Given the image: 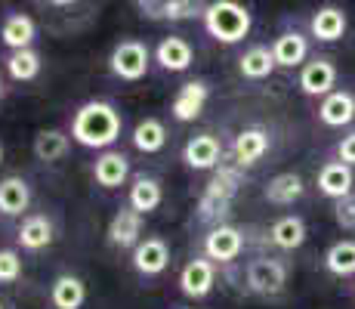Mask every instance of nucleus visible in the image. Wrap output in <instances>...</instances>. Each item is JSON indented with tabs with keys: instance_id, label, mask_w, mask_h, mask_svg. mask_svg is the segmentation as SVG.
Returning <instances> with one entry per match:
<instances>
[{
	"instance_id": "obj_17",
	"label": "nucleus",
	"mask_w": 355,
	"mask_h": 309,
	"mask_svg": "<svg viewBox=\"0 0 355 309\" xmlns=\"http://www.w3.org/2000/svg\"><path fill=\"white\" fill-rule=\"evenodd\" d=\"M306 53H309V44H306V37L300 31H284L275 37V44H272V56H275V65L282 68H297L300 62L306 59Z\"/></svg>"
},
{
	"instance_id": "obj_38",
	"label": "nucleus",
	"mask_w": 355,
	"mask_h": 309,
	"mask_svg": "<svg viewBox=\"0 0 355 309\" xmlns=\"http://www.w3.org/2000/svg\"><path fill=\"white\" fill-rule=\"evenodd\" d=\"M0 309H3V303H0Z\"/></svg>"
},
{
	"instance_id": "obj_1",
	"label": "nucleus",
	"mask_w": 355,
	"mask_h": 309,
	"mask_svg": "<svg viewBox=\"0 0 355 309\" xmlns=\"http://www.w3.org/2000/svg\"><path fill=\"white\" fill-rule=\"evenodd\" d=\"M121 127H124V121H121L118 108H114L112 102L93 99L74 112L71 136H74V142H80L84 149H108L121 136Z\"/></svg>"
},
{
	"instance_id": "obj_34",
	"label": "nucleus",
	"mask_w": 355,
	"mask_h": 309,
	"mask_svg": "<svg viewBox=\"0 0 355 309\" xmlns=\"http://www.w3.org/2000/svg\"><path fill=\"white\" fill-rule=\"evenodd\" d=\"M22 276V257L16 251H0V285H10Z\"/></svg>"
},
{
	"instance_id": "obj_19",
	"label": "nucleus",
	"mask_w": 355,
	"mask_h": 309,
	"mask_svg": "<svg viewBox=\"0 0 355 309\" xmlns=\"http://www.w3.org/2000/svg\"><path fill=\"white\" fill-rule=\"evenodd\" d=\"M0 37L10 47V53L16 50H31L34 40V19L25 16V12H12V16L3 19V28H0Z\"/></svg>"
},
{
	"instance_id": "obj_23",
	"label": "nucleus",
	"mask_w": 355,
	"mask_h": 309,
	"mask_svg": "<svg viewBox=\"0 0 355 309\" xmlns=\"http://www.w3.org/2000/svg\"><path fill=\"white\" fill-rule=\"evenodd\" d=\"M50 300L56 309H80L87 300V287L78 276H59L50 287Z\"/></svg>"
},
{
	"instance_id": "obj_35",
	"label": "nucleus",
	"mask_w": 355,
	"mask_h": 309,
	"mask_svg": "<svg viewBox=\"0 0 355 309\" xmlns=\"http://www.w3.org/2000/svg\"><path fill=\"white\" fill-rule=\"evenodd\" d=\"M337 155L343 164H349V167H355V130L349 136H343V142L337 146Z\"/></svg>"
},
{
	"instance_id": "obj_27",
	"label": "nucleus",
	"mask_w": 355,
	"mask_h": 309,
	"mask_svg": "<svg viewBox=\"0 0 355 309\" xmlns=\"http://www.w3.org/2000/svg\"><path fill=\"white\" fill-rule=\"evenodd\" d=\"M272 244H278L282 251H293L306 242V223L300 217H282L272 226Z\"/></svg>"
},
{
	"instance_id": "obj_8",
	"label": "nucleus",
	"mask_w": 355,
	"mask_h": 309,
	"mask_svg": "<svg viewBox=\"0 0 355 309\" xmlns=\"http://www.w3.org/2000/svg\"><path fill=\"white\" fill-rule=\"evenodd\" d=\"M170 263V247L164 238H146L133 247V266L142 276H161Z\"/></svg>"
},
{
	"instance_id": "obj_14",
	"label": "nucleus",
	"mask_w": 355,
	"mask_h": 309,
	"mask_svg": "<svg viewBox=\"0 0 355 309\" xmlns=\"http://www.w3.org/2000/svg\"><path fill=\"white\" fill-rule=\"evenodd\" d=\"M139 235H142V214H136L133 208L118 210L112 226H108V242L114 247H136Z\"/></svg>"
},
{
	"instance_id": "obj_13",
	"label": "nucleus",
	"mask_w": 355,
	"mask_h": 309,
	"mask_svg": "<svg viewBox=\"0 0 355 309\" xmlns=\"http://www.w3.org/2000/svg\"><path fill=\"white\" fill-rule=\"evenodd\" d=\"M235 164L238 167H248V164H257L259 158L269 152V133L259 127H248L235 136Z\"/></svg>"
},
{
	"instance_id": "obj_33",
	"label": "nucleus",
	"mask_w": 355,
	"mask_h": 309,
	"mask_svg": "<svg viewBox=\"0 0 355 309\" xmlns=\"http://www.w3.org/2000/svg\"><path fill=\"white\" fill-rule=\"evenodd\" d=\"M334 219H337L340 229L355 232V192L346 195V198H340V201L334 204Z\"/></svg>"
},
{
	"instance_id": "obj_16",
	"label": "nucleus",
	"mask_w": 355,
	"mask_h": 309,
	"mask_svg": "<svg viewBox=\"0 0 355 309\" xmlns=\"http://www.w3.org/2000/svg\"><path fill=\"white\" fill-rule=\"evenodd\" d=\"M31 204V189L22 176H6L0 180V214L19 217L22 210H28Z\"/></svg>"
},
{
	"instance_id": "obj_15",
	"label": "nucleus",
	"mask_w": 355,
	"mask_h": 309,
	"mask_svg": "<svg viewBox=\"0 0 355 309\" xmlns=\"http://www.w3.org/2000/svg\"><path fill=\"white\" fill-rule=\"evenodd\" d=\"M93 176H96L99 185L105 189H118V185L127 183L130 176V161L124 152H105L96 158V167H93Z\"/></svg>"
},
{
	"instance_id": "obj_3",
	"label": "nucleus",
	"mask_w": 355,
	"mask_h": 309,
	"mask_svg": "<svg viewBox=\"0 0 355 309\" xmlns=\"http://www.w3.org/2000/svg\"><path fill=\"white\" fill-rule=\"evenodd\" d=\"M238 185H241V176H238L235 167H220L216 170L214 180H210L207 189H204L201 204H198L201 219H216L220 214H226L229 204H232V195L238 192Z\"/></svg>"
},
{
	"instance_id": "obj_31",
	"label": "nucleus",
	"mask_w": 355,
	"mask_h": 309,
	"mask_svg": "<svg viewBox=\"0 0 355 309\" xmlns=\"http://www.w3.org/2000/svg\"><path fill=\"white\" fill-rule=\"evenodd\" d=\"M68 152V136L62 130H40L37 136H34V155H37V161H59Z\"/></svg>"
},
{
	"instance_id": "obj_22",
	"label": "nucleus",
	"mask_w": 355,
	"mask_h": 309,
	"mask_svg": "<svg viewBox=\"0 0 355 309\" xmlns=\"http://www.w3.org/2000/svg\"><path fill=\"white\" fill-rule=\"evenodd\" d=\"M346 12L340 10V6H322V10L312 16V34H315L318 40H324V44H331V40H340L346 34Z\"/></svg>"
},
{
	"instance_id": "obj_2",
	"label": "nucleus",
	"mask_w": 355,
	"mask_h": 309,
	"mask_svg": "<svg viewBox=\"0 0 355 309\" xmlns=\"http://www.w3.org/2000/svg\"><path fill=\"white\" fill-rule=\"evenodd\" d=\"M204 28H207L210 37H216L220 44H238V40L248 37L250 25V10L235 0H214V3L204 6Z\"/></svg>"
},
{
	"instance_id": "obj_20",
	"label": "nucleus",
	"mask_w": 355,
	"mask_h": 309,
	"mask_svg": "<svg viewBox=\"0 0 355 309\" xmlns=\"http://www.w3.org/2000/svg\"><path fill=\"white\" fill-rule=\"evenodd\" d=\"M155 59L167 72H186L192 65V47L182 37H164L158 44V50H155Z\"/></svg>"
},
{
	"instance_id": "obj_24",
	"label": "nucleus",
	"mask_w": 355,
	"mask_h": 309,
	"mask_svg": "<svg viewBox=\"0 0 355 309\" xmlns=\"http://www.w3.org/2000/svg\"><path fill=\"white\" fill-rule=\"evenodd\" d=\"M238 68H241V74H244V78H250V81L269 78V74L275 72V56H272V47H263V44L250 47V50L238 59Z\"/></svg>"
},
{
	"instance_id": "obj_32",
	"label": "nucleus",
	"mask_w": 355,
	"mask_h": 309,
	"mask_svg": "<svg viewBox=\"0 0 355 309\" xmlns=\"http://www.w3.org/2000/svg\"><path fill=\"white\" fill-rule=\"evenodd\" d=\"M6 72L16 81H31L40 72V56L34 50H16L6 56Z\"/></svg>"
},
{
	"instance_id": "obj_26",
	"label": "nucleus",
	"mask_w": 355,
	"mask_h": 309,
	"mask_svg": "<svg viewBox=\"0 0 355 309\" xmlns=\"http://www.w3.org/2000/svg\"><path fill=\"white\" fill-rule=\"evenodd\" d=\"M303 195V176L300 174H278L266 185V198L272 204H293Z\"/></svg>"
},
{
	"instance_id": "obj_37",
	"label": "nucleus",
	"mask_w": 355,
	"mask_h": 309,
	"mask_svg": "<svg viewBox=\"0 0 355 309\" xmlns=\"http://www.w3.org/2000/svg\"><path fill=\"white\" fill-rule=\"evenodd\" d=\"M0 93H3V81H0Z\"/></svg>"
},
{
	"instance_id": "obj_18",
	"label": "nucleus",
	"mask_w": 355,
	"mask_h": 309,
	"mask_svg": "<svg viewBox=\"0 0 355 309\" xmlns=\"http://www.w3.org/2000/svg\"><path fill=\"white\" fill-rule=\"evenodd\" d=\"M318 118L327 127H346L355 118V99L346 90H334L331 96H324L322 108H318Z\"/></svg>"
},
{
	"instance_id": "obj_21",
	"label": "nucleus",
	"mask_w": 355,
	"mask_h": 309,
	"mask_svg": "<svg viewBox=\"0 0 355 309\" xmlns=\"http://www.w3.org/2000/svg\"><path fill=\"white\" fill-rule=\"evenodd\" d=\"M161 183L155 176H136V183L130 185V208L136 214H152V210L161 208Z\"/></svg>"
},
{
	"instance_id": "obj_25",
	"label": "nucleus",
	"mask_w": 355,
	"mask_h": 309,
	"mask_svg": "<svg viewBox=\"0 0 355 309\" xmlns=\"http://www.w3.org/2000/svg\"><path fill=\"white\" fill-rule=\"evenodd\" d=\"M324 269L331 272V276H355V242L352 238H343V242L331 244L324 253Z\"/></svg>"
},
{
	"instance_id": "obj_10",
	"label": "nucleus",
	"mask_w": 355,
	"mask_h": 309,
	"mask_svg": "<svg viewBox=\"0 0 355 309\" xmlns=\"http://www.w3.org/2000/svg\"><path fill=\"white\" fill-rule=\"evenodd\" d=\"M214 278H216V272H214L210 260H192V263H186V269L180 272V287L186 297L201 300L214 291Z\"/></svg>"
},
{
	"instance_id": "obj_36",
	"label": "nucleus",
	"mask_w": 355,
	"mask_h": 309,
	"mask_svg": "<svg viewBox=\"0 0 355 309\" xmlns=\"http://www.w3.org/2000/svg\"><path fill=\"white\" fill-rule=\"evenodd\" d=\"M0 164H3V146H0Z\"/></svg>"
},
{
	"instance_id": "obj_12",
	"label": "nucleus",
	"mask_w": 355,
	"mask_h": 309,
	"mask_svg": "<svg viewBox=\"0 0 355 309\" xmlns=\"http://www.w3.org/2000/svg\"><path fill=\"white\" fill-rule=\"evenodd\" d=\"M204 106H207V84L189 81V84L180 87V93H176V99H173V118L182 124L195 121L198 115L204 112Z\"/></svg>"
},
{
	"instance_id": "obj_28",
	"label": "nucleus",
	"mask_w": 355,
	"mask_h": 309,
	"mask_svg": "<svg viewBox=\"0 0 355 309\" xmlns=\"http://www.w3.org/2000/svg\"><path fill=\"white\" fill-rule=\"evenodd\" d=\"M164 142H167V130H164V124L158 118H146L136 124L133 130V146L139 149V152L152 155V152H161Z\"/></svg>"
},
{
	"instance_id": "obj_4",
	"label": "nucleus",
	"mask_w": 355,
	"mask_h": 309,
	"mask_svg": "<svg viewBox=\"0 0 355 309\" xmlns=\"http://www.w3.org/2000/svg\"><path fill=\"white\" fill-rule=\"evenodd\" d=\"M148 59H152V53H148V47L142 40H121L112 50L108 62H112V72L121 81H139L148 72Z\"/></svg>"
},
{
	"instance_id": "obj_30",
	"label": "nucleus",
	"mask_w": 355,
	"mask_h": 309,
	"mask_svg": "<svg viewBox=\"0 0 355 309\" xmlns=\"http://www.w3.org/2000/svg\"><path fill=\"white\" fill-rule=\"evenodd\" d=\"M142 16H152V19H170V22H180V19L198 16V6L189 3V0H164V3H139Z\"/></svg>"
},
{
	"instance_id": "obj_7",
	"label": "nucleus",
	"mask_w": 355,
	"mask_h": 309,
	"mask_svg": "<svg viewBox=\"0 0 355 309\" xmlns=\"http://www.w3.org/2000/svg\"><path fill=\"white\" fill-rule=\"evenodd\" d=\"M244 247V235L241 229H235V226H214V229L207 232V238H204V251H207L210 260H220V263H232V260L241 253Z\"/></svg>"
},
{
	"instance_id": "obj_9",
	"label": "nucleus",
	"mask_w": 355,
	"mask_h": 309,
	"mask_svg": "<svg viewBox=\"0 0 355 309\" xmlns=\"http://www.w3.org/2000/svg\"><path fill=\"white\" fill-rule=\"evenodd\" d=\"M352 167L343 161H327L322 170H318V192L327 198H334V201H340V198L352 195Z\"/></svg>"
},
{
	"instance_id": "obj_29",
	"label": "nucleus",
	"mask_w": 355,
	"mask_h": 309,
	"mask_svg": "<svg viewBox=\"0 0 355 309\" xmlns=\"http://www.w3.org/2000/svg\"><path fill=\"white\" fill-rule=\"evenodd\" d=\"M19 242H22L25 251H40V247L53 242V223L40 214L28 217L22 223V229H19Z\"/></svg>"
},
{
	"instance_id": "obj_5",
	"label": "nucleus",
	"mask_w": 355,
	"mask_h": 309,
	"mask_svg": "<svg viewBox=\"0 0 355 309\" xmlns=\"http://www.w3.org/2000/svg\"><path fill=\"white\" fill-rule=\"evenodd\" d=\"M288 285V266L282 260H254L248 263V287L257 294H278Z\"/></svg>"
},
{
	"instance_id": "obj_11",
	"label": "nucleus",
	"mask_w": 355,
	"mask_h": 309,
	"mask_svg": "<svg viewBox=\"0 0 355 309\" xmlns=\"http://www.w3.org/2000/svg\"><path fill=\"white\" fill-rule=\"evenodd\" d=\"M182 158H186V164L189 167H195V170H214L216 164H220V158H223V146H220L216 136L201 133V136H192V140L186 142Z\"/></svg>"
},
{
	"instance_id": "obj_6",
	"label": "nucleus",
	"mask_w": 355,
	"mask_h": 309,
	"mask_svg": "<svg viewBox=\"0 0 355 309\" xmlns=\"http://www.w3.org/2000/svg\"><path fill=\"white\" fill-rule=\"evenodd\" d=\"M334 84H337V68L324 56L306 62L303 72H300V90L306 96H331Z\"/></svg>"
}]
</instances>
